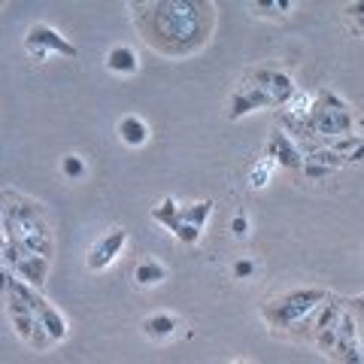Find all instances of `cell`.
Here are the masks:
<instances>
[{
    "mask_svg": "<svg viewBox=\"0 0 364 364\" xmlns=\"http://www.w3.org/2000/svg\"><path fill=\"white\" fill-rule=\"evenodd\" d=\"M149 40L161 52L186 55L207 40L213 28V6L191 4V0H173V4H149Z\"/></svg>",
    "mask_w": 364,
    "mask_h": 364,
    "instance_id": "6da1fadb",
    "label": "cell"
},
{
    "mask_svg": "<svg viewBox=\"0 0 364 364\" xmlns=\"http://www.w3.org/2000/svg\"><path fill=\"white\" fill-rule=\"evenodd\" d=\"M328 298H331V291H325V289H294V291L279 294L277 301L261 306V316H264V322L270 328H277V331H291L306 316H313Z\"/></svg>",
    "mask_w": 364,
    "mask_h": 364,
    "instance_id": "7a4b0ae2",
    "label": "cell"
},
{
    "mask_svg": "<svg viewBox=\"0 0 364 364\" xmlns=\"http://www.w3.org/2000/svg\"><path fill=\"white\" fill-rule=\"evenodd\" d=\"M310 124L316 136L322 140H340V136H352L355 134V112L343 104L334 91H318V97L313 100L310 109Z\"/></svg>",
    "mask_w": 364,
    "mask_h": 364,
    "instance_id": "3957f363",
    "label": "cell"
},
{
    "mask_svg": "<svg viewBox=\"0 0 364 364\" xmlns=\"http://www.w3.org/2000/svg\"><path fill=\"white\" fill-rule=\"evenodd\" d=\"M246 82L264 88L270 95V100H273V107H289L291 97L298 95L294 79L286 70H279V67H252V70L246 73Z\"/></svg>",
    "mask_w": 364,
    "mask_h": 364,
    "instance_id": "277c9868",
    "label": "cell"
},
{
    "mask_svg": "<svg viewBox=\"0 0 364 364\" xmlns=\"http://www.w3.org/2000/svg\"><path fill=\"white\" fill-rule=\"evenodd\" d=\"M334 361L340 364H364V349H361V325L346 306L340 310L337 318V349Z\"/></svg>",
    "mask_w": 364,
    "mask_h": 364,
    "instance_id": "5b68a950",
    "label": "cell"
},
{
    "mask_svg": "<svg viewBox=\"0 0 364 364\" xmlns=\"http://www.w3.org/2000/svg\"><path fill=\"white\" fill-rule=\"evenodd\" d=\"M25 46L33 58H49V55H64V58H76V46L61 37L55 28L49 25H31L28 37H25Z\"/></svg>",
    "mask_w": 364,
    "mask_h": 364,
    "instance_id": "8992f818",
    "label": "cell"
},
{
    "mask_svg": "<svg viewBox=\"0 0 364 364\" xmlns=\"http://www.w3.org/2000/svg\"><path fill=\"white\" fill-rule=\"evenodd\" d=\"M264 158H270L277 167H286V170H304V161H306L304 152H301V146L294 143L282 128H277V131L270 134Z\"/></svg>",
    "mask_w": 364,
    "mask_h": 364,
    "instance_id": "52a82bcc",
    "label": "cell"
},
{
    "mask_svg": "<svg viewBox=\"0 0 364 364\" xmlns=\"http://www.w3.org/2000/svg\"><path fill=\"white\" fill-rule=\"evenodd\" d=\"M124 243H128V231H124V228H112L109 234H104L95 246L88 249V258H85L88 270H107L112 261L122 255Z\"/></svg>",
    "mask_w": 364,
    "mask_h": 364,
    "instance_id": "ba28073f",
    "label": "cell"
},
{
    "mask_svg": "<svg viewBox=\"0 0 364 364\" xmlns=\"http://www.w3.org/2000/svg\"><path fill=\"white\" fill-rule=\"evenodd\" d=\"M267 107H273V100H270V95L264 88H258L252 82H240V88L231 95V104H228V116L237 122V119L249 116V112L267 109Z\"/></svg>",
    "mask_w": 364,
    "mask_h": 364,
    "instance_id": "9c48e42d",
    "label": "cell"
},
{
    "mask_svg": "<svg viewBox=\"0 0 364 364\" xmlns=\"http://www.w3.org/2000/svg\"><path fill=\"white\" fill-rule=\"evenodd\" d=\"M33 313H37V322L43 325V331L52 337V343H61V340H67V318L55 310V306L40 298L37 306H33Z\"/></svg>",
    "mask_w": 364,
    "mask_h": 364,
    "instance_id": "30bf717a",
    "label": "cell"
},
{
    "mask_svg": "<svg viewBox=\"0 0 364 364\" xmlns=\"http://www.w3.org/2000/svg\"><path fill=\"white\" fill-rule=\"evenodd\" d=\"M104 61H107V70L119 73V76H134L136 70H140V58H136V52L131 49V46H124V43L112 46Z\"/></svg>",
    "mask_w": 364,
    "mask_h": 364,
    "instance_id": "8fae6325",
    "label": "cell"
},
{
    "mask_svg": "<svg viewBox=\"0 0 364 364\" xmlns=\"http://www.w3.org/2000/svg\"><path fill=\"white\" fill-rule=\"evenodd\" d=\"M119 140L131 149H140V146L149 143V124H146L140 116H122L119 119Z\"/></svg>",
    "mask_w": 364,
    "mask_h": 364,
    "instance_id": "7c38bea8",
    "label": "cell"
},
{
    "mask_svg": "<svg viewBox=\"0 0 364 364\" xmlns=\"http://www.w3.org/2000/svg\"><path fill=\"white\" fill-rule=\"evenodd\" d=\"M176 328H179V318L173 313H152V316L143 318V331H146V337H152V340L173 337Z\"/></svg>",
    "mask_w": 364,
    "mask_h": 364,
    "instance_id": "4fadbf2b",
    "label": "cell"
},
{
    "mask_svg": "<svg viewBox=\"0 0 364 364\" xmlns=\"http://www.w3.org/2000/svg\"><path fill=\"white\" fill-rule=\"evenodd\" d=\"M170 277L167 267L161 264V261H155V258H146L140 261V264L134 267V282L140 289H152V286H161V282Z\"/></svg>",
    "mask_w": 364,
    "mask_h": 364,
    "instance_id": "5bb4252c",
    "label": "cell"
},
{
    "mask_svg": "<svg viewBox=\"0 0 364 364\" xmlns=\"http://www.w3.org/2000/svg\"><path fill=\"white\" fill-rule=\"evenodd\" d=\"M152 219L161 225V228H167L170 234H173L176 225L182 222V207L176 203V198H161V200H158L155 207H152Z\"/></svg>",
    "mask_w": 364,
    "mask_h": 364,
    "instance_id": "9a60e30c",
    "label": "cell"
},
{
    "mask_svg": "<svg viewBox=\"0 0 364 364\" xmlns=\"http://www.w3.org/2000/svg\"><path fill=\"white\" fill-rule=\"evenodd\" d=\"M213 200H198V203H188V207H182V222L186 225H195V228H207L210 215H213Z\"/></svg>",
    "mask_w": 364,
    "mask_h": 364,
    "instance_id": "2e32d148",
    "label": "cell"
},
{
    "mask_svg": "<svg viewBox=\"0 0 364 364\" xmlns=\"http://www.w3.org/2000/svg\"><path fill=\"white\" fill-rule=\"evenodd\" d=\"M88 173V164H85V158L82 155H64L61 158V176L64 179H70V182H79V179H82Z\"/></svg>",
    "mask_w": 364,
    "mask_h": 364,
    "instance_id": "e0dca14e",
    "label": "cell"
},
{
    "mask_svg": "<svg viewBox=\"0 0 364 364\" xmlns=\"http://www.w3.org/2000/svg\"><path fill=\"white\" fill-rule=\"evenodd\" d=\"M273 164L270 158H261V161L252 167V173H249V186H252L255 191H261V188H267L270 186V179H273Z\"/></svg>",
    "mask_w": 364,
    "mask_h": 364,
    "instance_id": "ac0fdd59",
    "label": "cell"
},
{
    "mask_svg": "<svg viewBox=\"0 0 364 364\" xmlns=\"http://www.w3.org/2000/svg\"><path fill=\"white\" fill-rule=\"evenodd\" d=\"M252 9L258 16H286L294 9V4L291 0H255Z\"/></svg>",
    "mask_w": 364,
    "mask_h": 364,
    "instance_id": "d6986e66",
    "label": "cell"
},
{
    "mask_svg": "<svg viewBox=\"0 0 364 364\" xmlns=\"http://www.w3.org/2000/svg\"><path fill=\"white\" fill-rule=\"evenodd\" d=\"M304 158H310V161H316V164H322V167H331L334 170V173H337V170L340 167H343L346 161H343V158H340L337 152H331V149H328V146H322V149H313V152H306Z\"/></svg>",
    "mask_w": 364,
    "mask_h": 364,
    "instance_id": "ffe728a7",
    "label": "cell"
},
{
    "mask_svg": "<svg viewBox=\"0 0 364 364\" xmlns=\"http://www.w3.org/2000/svg\"><path fill=\"white\" fill-rule=\"evenodd\" d=\"M173 237H176V240H179L182 246H195V243L200 240V228L179 222V225H176V231H173Z\"/></svg>",
    "mask_w": 364,
    "mask_h": 364,
    "instance_id": "44dd1931",
    "label": "cell"
},
{
    "mask_svg": "<svg viewBox=\"0 0 364 364\" xmlns=\"http://www.w3.org/2000/svg\"><path fill=\"white\" fill-rule=\"evenodd\" d=\"M231 273H234V279H252L255 261H252V258H237L234 267H231Z\"/></svg>",
    "mask_w": 364,
    "mask_h": 364,
    "instance_id": "7402d4cb",
    "label": "cell"
},
{
    "mask_svg": "<svg viewBox=\"0 0 364 364\" xmlns=\"http://www.w3.org/2000/svg\"><path fill=\"white\" fill-rule=\"evenodd\" d=\"M331 173H334L331 167H322V164L310 161V158L304 161V176H306V179H325V176H331Z\"/></svg>",
    "mask_w": 364,
    "mask_h": 364,
    "instance_id": "603a6c76",
    "label": "cell"
},
{
    "mask_svg": "<svg viewBox=\"0 0 364 364\" xmlns=\"http://www.w3.org/2000/svg\"><path fill=\"white\" fill-rule=\"evenodd\" d=\"M231 234L237 237V240H243V237L249 234V215H246V213H234V219H231Z\"/></svg>",
    "mask_w": 364,
    "mask_h": 364,
    "instance_id": "cb8c5ba5",
    "label": "cell"
},
{
    "mask_svg": "<svg viewBox=\"0 0 364 364\" xmlns=\"http://www.w3.org/2000/svg\"><path fill=\"white\" fill-rule=\"evenodd\" d=\"M13 277H16V273L9 270L4 261H0V301H6V291H9V282H13Z\"/></svg>",
    "mask_w": 364,
    "mask_h": 364,
    "instance_id": "d4e9b609",
    "label": "cell"
},
{
    "mask_svg": "<svg viewBox=\"0 0 364 364\" xmlns=\"http://www.w3.org/2000/svg\"><path fill=\"white\" fill-rule=\"evenodd\" d=\"M343 306H346V310H349L352 316H355V318H361V316H364V294H355V298H346V301H343Z\"/></svg>",
    "mask_w": 364,
    "mask_h": 364,
    "instance_id": "484cf974",
    "label": "cell"
},
{
    "mask_svg": "<svg viewBox=\"0 0 364 364\" xmlns=\"http://www.w3.org/2000/svg\"><path fill=\"white\" fill-rule=\"evenodd\" d=\"M361 161H364V143H361L358 149H355V152H352V155L346 158V164H361Z\"/></svg>",
    "mask_w": 364,
    "mask_h": 364,
    "instance_id": "4316f807",
    "label": "cell"
},
{
    "mask_svg": "<svg viewBox=\"0 0 364 364\" xmlns=\"http://www.w3.org/2000/svg\"><path fill=\"white\" fill-rule=\"evenodd\" d=\"M0 225H4V200H0Z\"/></svg>",
    "mask_w": 364,
    "mask_h": 364,
    "instance_id": "83f0119b",
    "label": "cell"
},
{
    "mask_svg": "<svg viewBox=\"0 0 364 364\" xmlns=\"http://www.w3.org/2000/svg\"><path fill=\"white\" fill-rule=\"evenodd\" d=\"M231 364H252V361H231Z\"/></svg>",
    "mask_w": 364,
    "mask_h": 364,
    "instance_id": "f1b7e54d",
    "label": "cell"
},
{
    "mask_svg": "<svg viewBox=\"0 0 364 364\" xmlns=\"http://www.w3.org/2000/svg\"><path fill=\"white\" fill-rule=\"evenodd\" d=\"M361 349H364V328H361Z\"/></svg>",
    "mask_w": 364,
    "mask_h": 364,
    "instance_id": "f546056e",
    "label": "cell"
},
{
    "mask_svg": "<svg viewBox=\"0 0 364 364\" xmlns=\"http://www.w3.org/2000/svg\"><path fill=\"white\" fill-rule=\"evenodd\" d=\"M361 124H364V119H361Z\"/></svg>",
    "mask_w": 364,
    "mask_h": 364,
    "instance_id": "4dcf8cb0",
    "label": "cell"
}]
</instances>
